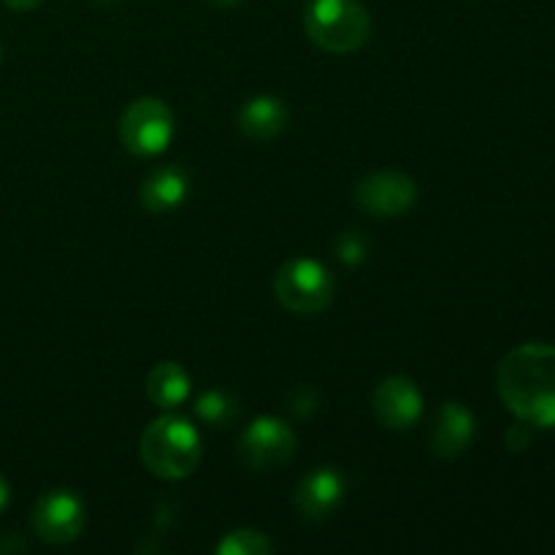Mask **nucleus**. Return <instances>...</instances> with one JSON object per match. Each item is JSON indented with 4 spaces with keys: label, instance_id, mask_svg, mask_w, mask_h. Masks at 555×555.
I'll use <instances>...</instances> for the list:
<instances>
[{
    "label": "nucleus",
    "instance_id": "dca6fc26",
    "mask_svg": "<svg viewBox=\"0 0 555 555\" xmlns=\"http://www.w3.org/2000/svg\"><path fill=\"white\" fill-rule=\"evenodd\" d=\"M274 551L269 537L258 529H236L228 531L217 545L220 555H269Z\"/></svg>",
    "mask_w": 555,
    "mask_h": 555
},
{
    "label": "nucleus",
    "instance_id": "f3484780",
    "mask_svg": "<svg viewBox=\"0 0 555 555\" xmlns=\"http://www.w3.org/2000/svg\"><path fill=\"white\" fill-rule=\"evenodd\" d=\"M336 255H339L341 263L347 266H361L369 255V242L366 236H361L358 231H347L336 238Z\"/></svg>",
    "mask_w": 555,
    "mask_h": 555
},
{
    "label": "nucleus",
    "instance_id": "20e7f679",
    "mask_svg": "<svg viewBox=\"0 0 555 555\" xmlns=\"http://www.w3.org/2000/svg\"><path fill=\"white\" fill-rule=\"evenodd\" d=\"M334 276L320 260L293 258L274 276V296L287 312L320 314L334 301Z\"/></svg>",
    "mask_w": 555,
    "mask_h": 555
},
{
    "label": "nucleus",
    "instance_id": "2eb2a0df",
    "mask_svg": "<svg viewBox=\"0 0 555 555\" xmlns=\"http://www.w3.org/2000/svg\"><path fill=\"white\" fill-rule=\"evenodd\" d=\"M195 415H198L206 426L225 428L238 417L236 399H231V396L222 393V390H206V393L195 401Z\"/></svg>",
    "mask_w": 555,
    "mask_h": 555
},
{
    "label": "nucleus",
    "instance_id": "9b49d317",
    "mask_svg": "<svg viewBox=\"0 0 555 555\" xmlns=\"http://www.w3.org/2000/svg\"><path fill=\"white\" fill-rule=\"evenodd\" d=\"M475 439V415L461 401H444L439 406L431 431V450L439 459H459Z\"/></svg>",
    "mask_w": 555,
    "mask_h": 555
},
{
    "label": "nucleus",
    "instance_id": "ddd939ff",
    "mask_svg": "<svg viewBox=\"0 0 555 555\" xmlns=\"http://www.w3.org/2000/svg\"><path fill=\"white\" fill-rule=\"evenodd\" d=\"M291 112L274 95H255L238 112V130L253 141H274L285 133Z\"/></svg>",
    "mask_w": 555,
    "mask_h": 555
},
{
    "label": "nucleus",
    "instance_id": "f8f14e48",
    "mask_svg": "<svg viewBox=\"0 0 555 555\" xmlns=\"http://www.w3.org/2000/svg\"><path fill=\"white\" fill-rule=\"evenodd\" d=\"M190 195V177L182 166H160L141 182L139 201L150 215H168L179 209Z\"/></svg>",
    "mask_w": 555,
    "mask_h": 555
},
{
    "label": "nucleus",
    "instance_id": "0eeeda50",
    "mask_svg": "<svg viewBox=\"0 0 555 555\" xmlns=\"http://www.w3.org/2000/svg\"><path fill=\"white\" fill-rule=\"evenodd\" d=\"M87 509L79 493L70 488H52L33 504L30 526L47 545H68L85 531Z\"/></svg>",
    "mask_w": 555,
    "mask_h": 555
},
{
    "label": "nucleus",
    "instance_id": "f257e3e1",
    "mask_svg": "<svg viewBox=\"0 0 555 555\" xmlns=\"http://www.w3.org/2000/svg\"><path fill=\"white\" fill-rule=\"evenodd\" d=\"M504 406L531 428H555V347L520 345L504 356L496 372Z\"/></svg>",
    "mask_w": 555,
    "mask_h": 555
},
{
    "label": "nucleus",
    "instance_id": "423d86ee",
    "mask_svg": "<svg viewBox=\"0 0 555 555\" xmlns=\"http://www.w3.org/2000/svg\"><path fill=\"white\" fill-rule=\"evenodd\" d=\"M298 437L282 417L263 415L249 423L244 434L238 437L236 455L247 469L253 472H271L285 466L296 455Z\"/></svg>",
    "mask_w": 555,
    "mask_h": 555
},
{
    "label": "nucleus",
    "instance_id": "39448f33",
    "mask_svg": "<svg viewBox=\"0 0 555 555\" xmlns=\"http://www.w3.org/2000/svg\"><path fill=\"white\" fill-rule=\"evenodd\" d=\"M173 139V112L160 98H139L119 119V141L135 157H155Z\"/></svg>",
    "mask_w": 555,
    "mask_h": 555
},
{
    "label": "nucleus",
    "instance_id": "6e6552de",
    "mask_svg": "<svg viewBox=\"0 0 555 555\" xmlns=\"http://www.w3.org/2000/svg\"><path fill=\"white\" fill-rule=\"evenodd\" d=\"M356 204L377 220L401 217L415 209L417 184L401 171H372L356 184Z\"/></svg>",
    "mask_w": 555,
    "mask_h": 555
},
{
    "label": "nucleus",
    "instance_id": "1a4fd4ad",
    "mask_svg": "<svg viewBox=\"0 0 555 555\" xmlns=\"http://www.w3.org/2000/svg\"><path fill=\"white\" fill-rule=\"evenodd\" d=\"M345 475L336 466H318L298 480L293 507H296L298 518L307 524H323V520L334 518L336 509L345 504Z\"/></svg>",
    "mask_w": 555,
    "mask_h": 555
},
{
    "label": "nucleus",
    "instance_id": "7ed1b4c3",
    "mask_svg": "<svg viewBox=\"0 0 555 555\" xmlns=\"http://www.w3.org/2000/svg\"><path fill=\"white\" fill-rule=\"evenodd\" d=\"M304 27L312 43L334 54L358 52L372 36L369 11L358 0H312Z\"/></svg>",
    "mask_w": 555,
    "mask_h": 555
},
{
    "label": "nucleus",
    "instance_id": "a211bd4d",
    "mask_svg": "<svg viewBox=\"0 0 555 555\" xmlns=\"http://www.w3.org/2000/svg\"><path fill=\"white\" fill-rule=\"evenodd\" d=\"M504 439H507V448L513 450V453H520V450H526L531 444V426L529 423L518 421L513 428H509Z\"/></svg>",
    "mask_w": 555,
    "mask_h": 555
},
{
    "label": "nucleus",
    "instance_id": "6ab92c4d",
    "mask_svg": "<svg viewBox=\"0 0 555 555\" xmlns=\"http://www.w3.org/2000/svg\"><path fill=\"white\" fill-rule=\"evenodd\" d=\"M3 3L14 11H33V9H38L43 0H3Z\"/></svg>",
    "mask_w": 555,
    "mask_h": 555
},
{
    "label": "nucleus",
    "instance_id": "4468645a",
    "mask_svg": "<svg viewBox=\"0 0 555 555\" xmlns=\"http://www.w3.org/2000/svg\"><path fill=\"white\" fill-rule=\"evenodd\" d=\"M190 383L193 379H190L188 369L173 361H163L146 377V396L160 410H177L188 401Z\"/></svg>",
    "mask_w": 555,
    "mask_h": 555
},
{
    "label": "nucleus",
    "instance_id": "aec40b11",
    "mask_svg": "<svg viewBox=\"0 0 555 555\" xmlns=\"http://www.w3.org/2000/svg\"><path fill=\"white\" fill-rule=\"evenodd\" d=\"M11 504V486L3 475H0V513Z\"/></svg>",
    "mask_w": 555,
    "mask_h": 555
},
{
    "label": "nucleus",
    "instance_id": "f03ea898",
    "mask_svg": "<svg viewBox=\"0 0 555 555\" xmlns=\"http://www.w3.org/2000/svg\"><path fill=\"white\" fill-rule=\"evenodd\" d=\"M141 461L160 480H184L201 464V437L190 421L163 415L141 434Z\"/></svg>",
    "mask_w": 555,
    "mask_h": 555
},
{
    "label": "nucleus",
    "instance_id": "9d476101",
    "mask_svg": "<svg viewBox=\"0 0 555 555\" xmlns=\"http://www.w3.org/2000/svg\"><path fill=\"white\" fill-rule=\"evenodd\" d=\"M372 410L388 431H410L423 417V393L412 377L390 374L374 388Z\"/></svg>",
    "mask_w": 555,
    "mask_h": 555
},
{
    "label": "nucleus",
    "instance_id": "412c9836",
    "mask_svg": "<svg viewBox=\"0 0 555 555\" xmlns=\"http://www.w3.org/2000/svg\"><path fill=\"white\" fill-rule=\"evenodd\" d=\"M206 3L217 5V9H231V5H238V3H244V0H206Z\"/></svg>",
    "mask_w": 555,
    "mask_h": 555
}]
</instances>
